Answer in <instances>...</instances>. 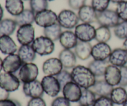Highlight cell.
Returning <instances> with one entry per match:
<instances>
[{
    "label": "cell",
    "instance_id": "6da1fadb",
    "mask_svg": "<svg viewBox=\"0 0 127 106\" xmlns=\"http://www.w3.org/2000/svg\"><path fill=\"white\" fill-rule=\"evenodd\" d=\"M72 81L82 89H91L96 81V77L88 67L76 65L71 72Z\"/></svg>",
    "mask_w": 127,
    "mask_h": 106
},
{
    "label": "cell",
    "instance_id": "7a4b0ae2",
    "mask_svg": "<svg viewBox=\"0 0 127 106\" xmlns=\"http://www.w3.org/2000/svg\"><path fill=\"white\" fill-rule=\"evenodd\" d=\"M31 45L35 53L42 57L49 55L55 50L54 42L44 35L35 38Z\"/></svg>",
    "mask_w": 127,
    "mask_h": 106
},
{
    "label": "cell",
    "instance_id": "3957f363",
    "mask_svg": "<svg viewBox=\"0 0 127 106\" xmlns=\"http://www.w3.org/2000/svg\"><path fill=\"white\" fill-rule=\"evenodd\" d=\"M78 14L70 9H63L58 15V23L62 28L71 30L79 24Z\"/></svg>",
    "mask_w": 127,
    "mask_h": 106
},
{
    "label": "cell",
    "instance_id": "277c9868",
    "mask_svg": "<svg viewBox=\"0 0 127 106\" xmlns=\"http://www.w3.org/2000/svg\"><path fill=\"white\" fill-rule=\"evenodd\" d=\"M116 11L112 9H107L100 12H97V22L100 26L114 28L120 22Z\"/></svg>",
    "mask_w": 127,
    "mask_h": 106
},
{
    "label": "cell",
    "instance_id": "5b68a950",
    "mask_svg": "<svg viewBox=\"0 0 127 106\" xmlns=\"http://www.w3.org/2000/svg\"><path fill=\"white\" fill-rule=\"evenodd\" d=\"M38 68L33 63H24L19 70L18 78L23 84L37 79L38 75Z\"/></svg>",
    "mask_w": 127,
    "mask_h": 106
},
{
    "label": "cell",
    "instance_id": "8992f818",
    "mask_svg": "<svg viewBox=\"0 0 127 106\" xmlns=\"http://www.w3.org/2000/svg\"><path fill=\"white\" fill-rule=\"evenodd\" d=\"M95 29L91 24L81 23L74 28V33L79 41L90 42L95 39Z\"/></svg>",
    "mask_w": 127,
    "mask_h": 106
},
{
    "label": "cell",
    "instance_id": "52a82bcc",
    "mask_svg": "<svg viewBox=\"0 0 127 106\" xmlns=\"http://www.w3.org/2000/svg\"><path fill=\"white\" fill-rule=\"evenodd\" d=\"M35 22L37 26L45 28L58 22V15L52 10L47 9L35 14Z\"/></svg>",
    "mask_w": 127,
    "mask_h": 106
},
{
    "label": "cell",
    "instance_id": "ba28073f",
    "mask_svg": "<svg viewBox=\"0 0 127 106\" xmlns=\"http://www.w3.org/2000/svg\"><path fill=\"white\" fill-rule=\"evenodd\" d=\"M41 83L44 93L52 98H56L62 91L60 84L55 76H45Z\"/></svg>",
    "mask_w": 127,
    "mask_h": 106
},
{
    "label": "cell",
    "instance_id": "9c48e42d",
    "mask_svg": "<svg viewBox=\"0 0 127 106\" xmlns=\"http://www.w3.org/2000/svg\"><path fill=\"white\" fill-rule=\"evenodd\" d=\"M21 84V81L14 74L3 72L0 74V87L11 93L17 91Z\"/></svg>",
    "mask_w": 127,
    "mask_h": 106
},
{
    "label": "cell",
    "instance_id": "30bf717a",
    "mask_svg": "<svg viewBox=\"0 0 127 106\" xmlns=\"http://www.w3.org/2000/svg\"><path fill=\"white\" fill-rule=\"evenodd\" d=\"M19 43L22 45H31L35 40V28L32 24L20 26L16 32Z\"/></svg>",
    "mask_w": 127,
    "mask_h": 106
},
{
    "label": "cell",
    "instance_id": "8fae6325",
    "mask_svg": "<svg viewBox=\"0 0 127 106\" xmlns=\"http://www.w3.org/2000/svg\"><path fill=\"white\" fill-rule=\"evenodd\" d=\"M23 63L17 54H11L6 56L2 61L4 72L14 74L20 70Z\"/></svg>",
    "mask_w": 127,
    "mask_h": 106
},
{
    "label": "cell",
    "instance_id": "7c38bea8",
    "mask_svg": "<svg viewBox=\"0 0 127 106\" xmlns=\"http://www.w3.org/2000/svg\"><path fill=\"white\" fill-rule=\"evenodd\" d=\"M22 91L24 95L31 99L35 98H42L44 94L42 83L37 79L23 84Z\"/></svg>",
    "mask_w": 127,
    "mask_h": 106
},
{
    "label": "cell",
    "instance_id": "4fadbf2b",
    "mask_svg": "<svg viewBox=\"0 0 127 106\" xmlns=\"http://www.w3.org/2000/svg\"><path fill=\"white\" fill-rule=\"evenodd\" d=\"M63 95L71 103H78L82 93V88L73 81L67 83L62 89Z\"/></svg>",
    "mask_w": 127,
    "mask_h": 106
},
{
    "label": "cell",
    "instance_id": "5bb4252c",
    "mask_svg": "<svg viewBox=\"0 0 127 106\" xmlns=\"http://www.w3.org/2000/svg\"><path fill=\"white\" fill-rule=\"evenodd\" d=\"M63 70V65L58 58H48L43 62L42 65V71L45 76H56Z\"/></svg>",
    "mask_w": 127,
    "mask_h": 106
},
{
    "label": "cell",
    "instance_id": "9a60e30c",
    "mask_svg": "<svg viewBox=\"0 0 127 106\" xmlns=\"http://www.w3.org/2000/svg\"><path fill=\"white\" fill-rule=\"evenodd\" d=\"M111 47L107 43H99L93 46L91 57L95 60L106 61L109 60L111 52Z\"/></svg>",
    "mask_w": 127,
    "mask_h": 106
},
{
    "label": "cell",
    "instance_id": "2e32d148",
    "mask_svg": "<svg viewBox=\"0 0 127 106\" xmlns=\"http://www.w3.org/2000/svg\"><path fill=\"white\" fill-rule=\"evenodd\" d=\"M109 64L119 68L127 66V52L124 48H116L112 50L109 58Z\"/></svg>",
    "mask_w": 127,
    "mask_h": 106
},
{
    "label": "cell",
    "instance_id": "e0dca14e",
    "mask_svg": "<svg viewBox=\"0 0 127 106\" xmlns=\"http://www.w3.org/2000/svg\"><path fill=\"white\" fill-rule=\"evenodd\" d=\"M104 79L112 87L119 86L121 80V72L119 67L109 64L105 69Z\"/></svg>",
    "mask_w": 127,
    "mask_h": 106
},
{
    "label": "cell",
    "instance_id": "ac0fdd59",
    "mask_svg": "<svg viewBox=\"0 0 127 106\" xmlns=\"http://www.w3.org/2000/svg\"><path fill=\"white\" fill-rule=\"evenodd\" d=\"M78 16L79 21L83 23L91 24L97 22V12L91 5H84L78 10Z\"/></svg>",
    "mask_w": 127,
    "mask_h": 106
},
{
    "label": "cell",
    "instance_id": "d6986e66",
    "mask_svg": "<svg viewBox=\"0 0 127 106\" xmlns=\"http://www.w3.org/2000/svg\"><path fill=\"white\" fill-rule=\"evenodd\" d=\"M76 56L74 52L69 49L62 50L58 55V58L60 60L64 69H73L76 66Z\"/></svg>",
    "mask_w": 127,
    "mask_h": 106
},
{
    "label": "cell",
    "instance_id": "ffe728a7",
    "mask_svg": "<svg viewBox=\"0 0 127 106\" xmlns=\"http://www.w3.org/2000/svg\"><path fill=\"white\" fill-rule=\"evenodd\" d=\"M58 40L64 49L69 50L75 48L79 41L74 32L70 30H66L62 32Z\"/></svg>",
    "mask_w": 127,
    "mask_h": 106
},
{
    "label": "cell",
    "instance_id": "44dd1931",
    "mask_svg": "<svg viewBox=\"0 0 127 106\" xmlns=\"http://www.w3.org/2000/svg\"><path fill=\"white\" fill-rule=\"evenodd\" d=\"M17 55L21 58L23 64L33 63L37 56V53L33 50L32 45H21L17 50Z\"/></svg>",
    "mask_w": 127,
    "mask_h": 106
},
{
    "label": "cell",
    "instance_id": "7402d4cb",
    "mask_svg": "<svg viewBox=\"0 0 127 106\" xmlns=\"http://www.w3.org/2000/svg\"><path fill=\"white\" fill-rule=\"evenodd\" d=\"M18 48L14 40L10 36L0 37V52L4 55L14 54L17 52Z\"/></svg>",
    "mask_w": 127,
    "mask_h": 106
},
{
    "label": "cell",
    "instance_id": "603a6c76",
    "mask_svg": "<svg viewBox=\"0 0 127 106\" xmlns=\"http://www.w3.org/2000/svg\"><path fill=\"white\" fill-rule=\"evenodd\" d=\"M93 46L90 42L78 41L74 48V53L77 58L81 60H86L91 57Z\"/></svg>",
    "mask_w": 127,
    "mask_h": 106
},
{
    "label": "cell",
    "instance_id": "cb8c5ba5",
    "mask_svg": "<svg viewBox=\"0 0 127 106\" xmlns=\"http://www.w3.org/2000/svg\"><path fill=\"white\" fill-rule=\"evenodd\" d=\"M114 87L108 84L105 79L96 80L94 85L91 88L94 94L99 97H110Z\"/></svg>",
    "mask_w": 127,
    "mask_h": 106
},
{
    "label": "cell",
    "instance_id": "d4e9b609",
    "mask_svg": "<svg viewBox=\"0 0 127 106\" xmlns=\"http://www.w3.org/2000/svg\"><path fill=\"white\" fill-rule=\"evenodd\" d=\"M35 14L31 9H26L18 16H16L14 21L18 26H24V25L32 24L35 22Z\"/></svg>",
    "mask_w": 127,
    "mask_h": 106
},
{
    "label": "cell",
    "instance_id": "484cf974",
    "mask_svg": "<svg viewBox=\"0 0 127 106\" xmlns=\"http://www.w3.org/2000/svg\"><path fill=\"white\" fill-rule=\"evenodd\" d=\"M5 8L9 14L16 17L24 10V5L22 0H6Z\"/></svg>",
    "mask_w": 127,
    "mask_h": 106
},
{
    "label": "cell",
    "instance_id": "4316f807",
    "mask_svg": "<svg viewBox=\"0 0 127 106\" xmlns=\"http://www.w3.org/2000/svg\"><path fill=\"white\" fill-rule=\"evenodd\" d=\"M109 65V60L100 61L94 60L88 64V67L95 77H101L104 76L105 69Z\"/></svg>",
    "mask_w": 127,
    "mask_h": 106
},
{
    "label": "cell",
    "instance_id": "83f0119b",
    "mask_svg": "<svg viewBox=\"0 0 127 106\" xmlns=\"http://www.w3.org/2000/svg\"><path fill=\"white\" fill-rule=\"evenodd\" d=\"M14 19L9 18L2 19L0 21V37L13 34L17 27Z\"/></svg>",
    "mask_w": 127,
    "mask_h": 106
},
{
    "label": "cell",
    "instance_id": "f1b7e54d",
    "mask_svg": "<svg viewBox=\"0 0 127 106\" xmlns=\"http://www.w3.org/2000/svg\"><path fill=\"white\" fill-rule=\"evenodd\" d=\"M110 98L114 104L123 105L127 100V91L125 88L118 86L113 88Z\"/></svg>",
    "mask_w": 127,
    "mask_h": 106
},
{
    "label": "cell",
    "instance_id": "f546056e",
    "mask_svg": "<svg viewBox=\"0 0 127 106\" xmlns=\"http://www.w3.org/2000/svg\"><path fill=\"white\" fill-rule=\"evenodd\" d=\"M62 32V27L58 22L49 27L43 28V31L44 36L50 38L53 42L59 40Z\"/></svg>",
    "mask_w": 127,
    "mask_h": 106
},
{
    "label": "cell",
    "instance_id": "4dcf8cb0",
    "mask_svg": "<svg viewBox=\"0 0 127 106\" xmlns=\"http://www.w3.org/2000/svg\"><path fill=\"white\" fill-rule=\"evenodd\" d=\"M96 95L91 89H82V93L79 99V106H93L95 100Z\"/></svg>",
    "mask_w": 127,
    "mask_h": 106
},
{
    "label": "cell",
    "instance_id": "1f68e13d",
    "mask_svg": "<svg viewBox=\"0 0 127 106\" xmlns=\"http://www.w3.org/2000/svg\"><path fill=\"white\" fill-rule=\"evenodd\" d=\"M112 37L110 28L99 26L95 29V40L99 43H107Z\"/></svg>",
    "mask_w": 127,
    "mask_h": 106
},
{
    "label": "cell",
    "instance_id": "d6a6232c",
    "mask_svg": "<svg viewBox=\"0 0 127 106\" xmlns=\"http://www.w3.org/2000/svg\"><path fill=\"white\" fill-rule=\"evenodd\" d=\"M114 33L119 39L124 40L127 39V21L119 22L114 28Z\"/></svg>",
    "mask_w": 127,
    "mask_h": 106
},
{
    "label": "cell",
    "instance_id": "836d02e7",
    "mask_svg": "<svg viewBox=\"0 0 127 106\" xmlns=\"http://www.w3.org/2000/svg\"><path fill=\"white\" fill-rule=\"evenodd\" d=\"M29 4L31 9L35 14L47 9L48 7V1L47 0H30Z\"/></svg>",
    "mask_w": 127,
    "mask_h": 106
},
{
    "label": "cell",
    "instance_id": "e575fe53",
    "mask_svg": "<svg viewBox=\"0 0 127 106\" xmlns=\"http://www.w3.org/2000/svg\"><path fill=\"white\" fill-rule=\"evenodd\" d=\"M56 78L57 80L59 82L62 88V90L63 89V87L67 84V83H69V82L73 81H72V77L71 74L70 72L66 70H63L60 73L58 74L56 76Z\"/></svg>",
    "mask_w": 127,
    "mask_h": 106
},
{
    "label": "cell",
    "instance_id": "d590c367",
    "mask_svg": "<svg viewBox=\"0 0 127 106\" xmlns=\"http://www.w3.org/2000/svg\"><path fill=\"white\" fill-rule=\"evenodd\" d=\"M110 0H92L91 6L97 12H100L107 9Z\"/></svg>",
    "mask_w": 127,
    "mask_h": 106
},
{
    "label": "cell",
    "instance_id": "8d00e7d4",
    "mask_svg": "<svg viewBox=\"0 0 127 106\" xmlns=\"http://www.w3.org/2000/svg\"><path fill=\"white\" fill-rule=\"evenodd\" d=\"M115 11L120 20L127 21V1H124L118 4Z\"/></svg>",
    "mask_w": 127,
    "mask_h": 106
},
{
    "label": "cell",
    "instance_id": "74e56055",
    "mask_svg": "<svg viewBox=\"0 0 127 106\" xmlns=\"http://www.w3.org/2000/svg\"><path fill=\"white\" fill-rule=\"evenodd\" d=\"M93 106H114L110 97H99L97 98Z\"/></svg>",
    "mask_w": 127,
    "mask_h": 106
},
{
    "label": "cell",
    "instance_id": "f35d334b",
    "mask_svg": "<svg viewBox=\"0 0 127 106\" xmlns=\"http://www.w3.org/2000/svg\"><path fill=\"white\" fill-rule=\"evenodd\" d=\"M70 103L64 96H59L52 101L51 106H71Z\"/></svg>",
    "mask_w": 127,
    "mask_h": 106
},
{
    "label": "cell",
    "instance_id": "ab89813d",
    "mask_svg": "<svg viewBox=\"0 0 127 106\" xmlns=\"http://www.w3.org/2000/svg\"><path fill=\"white\" fill-rule=\"evenodd\" d=\"M86 0H68V5L73 10H79L86 5Z\"/></svg>",
    "mask_w": 127,
    "mask_h": 106
},
{
    "label": "cell",
    "instance_id": "60d3db41",
    "mask_svg": "<svg viewBox=\"0 0 127 106\" xmlns=\"http://www.w3.org/2000/svg\"><path fill=\"white\" fill-rule=\"evenodd\" d=\"M27 106H47V104L42 98H35L29 101Z\"/></svg>",
    "mask_w": 127,
    "mask_h": 106
},
{
    "label": "cell",
    "instance_id": "b9f144b4",
    "mask_svg": "<svg viewBox=\"0 0 127 106\" xmlns=\"http://www.w3.org/2000/svg\"><path fill=\"white\" fill-rule=\"evenodd\" d=\"M120 69L121 72V80L119 86L125 88L127 86V66L120 68Z\"/></svg>",
    "mask_w": 127,
    "mask_h": 106
},
{
    "label": "cell",
    "instance_id": "7bdbcfd3",
    "mask_svg": "<svg viewBox=\"0 0 127 106\" xmlns=\"http://www.w3.org/2000/svg\"><path fill=\"white\" fill-rule=\"evenodd\" d=\"M0 106H22V105L16 99H8L0 101Z\"/></svg>",
    "mask_w": 127,
    "mask_h": 106
},
{
    "label": "cell",
    "instance_id": "ee69618b",
    "mask_svg": "<svg viewBox=\"0 0 127 106\" xmlns=\"http://www.w3.org/2000/svg\"><path fill=\"white\" fill-rule=\"evenodd\" d=\"M10 93L0 87V101L8 99L9 98Z\"/></svg>",
    "mask_w": 127,
    "mask_h": 106
},
{
    "label": "cell",
    "instance_id": "f6af8a7d",
    "mask_svg": "<svg viewBox=\"0 0 127 106\" xmlns=\"http://www.w3.org/2000/svg\"><path fill=\"white\" fill-rule=\"evenodd\" d=\"M4 15V10L2 7L1 6V5L0 4V21L2 19V17H3Z\"/></svg>",
    "mask_w": 127,
    "mask_h": 106
},
{
    "label": "cell",
    "instance_id": "bcb514c9",
    "mask_svg": "<svg viewBox=\"0 0 127 106\" xmlns=\"http://www.w3.org/2000/svg\"><path fill=\"white\" fill-rule=\"evenodd\" d=\"M125 1V0H110V2H113V3L114 4H118L120 3V2H123V1Z\"/></svg>",
    "mask_w": 127,
    "mask_h": 106
},
{
    "label": "cell",
    "instance_id": "7dc6e473",
    "mask_svg": "<svg viewBox=\"0 0 127 106\" xmlns=\"http://www.w3.org/2000/svg\"><path fill=\"white\" fill-rule=\"evenodd\" d=\"M123 48L127 52V39L125 40L124 43H123Z\"/></svg>",
    "mask_w": 127,
    "mask_h": 106
},
{
    "label": "cell",
    "instance_id": "c3c4849f",
    "mask_svg": "<svg viewBox=\"0 0 127 106\" xmlns=\"http://www.w3.org/2000/svg\"><path fill=\"white\" fill-rule=\"evenodd\" d=\"M2 61H3V60L1 59V58L0 57V74L1 73V71L3 70V68H2Z\"/></svg>",
    "mask_w": 127,
    "mask_h": 106
},
{
    "label": "cell",
    "instance_id": "681fc988",
    "mask_svg": "<svg viewBox=\"0 0 127 106\" xmlns=\"http://www.w3.org/2000/svg\"><path fill=\"white\" fill-rule=\"evenodd\" d=\"M123 106H127V100L126 101V102L123 104Z\"/></svg>",
    "mask_w": 127,
    "mask_h": 106
},
{
    "label": "cell",
    "instance_id": "f907efd6",
    "mask_svg": "<svg viewBox=\"0 0 127 106\" xmlns=\"http://www.w3.org/2000/svg\"><path fill=\"white\" fill-rule=\"evenodd\" d=\"M47 1H54V0H47Z\"/></svg>",
    "mask_w": 127,
    "mask_h": 106
},
{
    "label": "cell",
    "instance_id": "816d5d0a",
    "mask_svg": "<svg viewBox=\"0 0 127 106\" xmlns=\"http://www.w3.org/2000/svg\"><path fill=\"white\" fill-rule=\"evenodd\" d=\"M22 1H28V0H22ZM29 1H30V0H29Z\"/></svg>",
    "mask_w": 127,
    "mask_h": 106
},
{
    "label": "cell",
    "instance_id": "f5cc1de1",
    "mask_svg": "<svg viewBox=\"0 0 127 106\" xmlns=\"http://www.w3.org/2000/svg\"></svg>",
    "mask_w": 127,
    "mask_h": 106
}]
</instances>
